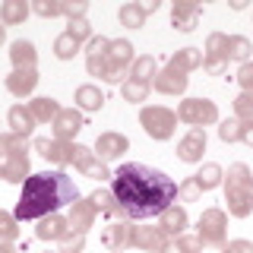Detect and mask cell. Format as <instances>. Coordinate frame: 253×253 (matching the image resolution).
Instances as JSON below:
<instances>
[{
  "mask_svg": "<svg viewBox=\"0 0 253 253\" xmlns=\"http://www.w3.org/2000/svg\"><path fill=\"white\" fill-rule=\"evenodd\" d=\"M73 101H76V108H79V111H89V114H92V111H101V108H105V101H108V98H105V92H101L98 85L85 83V85H79V89H76Z\"/></svg>",
  "mask_w": 253,
  "mask_h": 253,
  "instance_id": "obj_25",
  "label": "cell"
},
{
  "mask_svg": "<svg viewBox=\"0 0 253 253\" xmlns=\"http://www.w3.org/2000/svg\"><path fill=\"white\" fill-rule=\"evenodd\" d=\"M0 253H19V250H16L13 241H0Z\"/></svg>",
  "mask_w": 253,
  "mask_h": 253,
  "instance_id": "obj_49",
  "label": "cell"
},
{
  "mask_svg": "<svg viewBox=\"0 0 253 253\" xmlns=\"http://www.w3.org/2000/svg\"><path fill=\"white\" fill-rule=\"evenodd\" d=\"M79 200L76 184L70 174L63 171H38L29 174L22 184L19 203H16V221H32V218H44L54 215L63 206H73Z\"/></svg>",
  "mask_w": 253,
  "mask_h": 253,
  "instance_id": "obj_2",
  "label": "cell"
},
{
  "mask_svg": "<svg viewBox=\"0 0 253 253\" xmlns=\"http://www.w3.org/2000/svg\"><path fill=\"white\" fill-rule=\"evenodd\" d=\"M16 237H19V221L13 212L0 209V241H16Z\"/></svg>",
  "mask_w": 253,
  "mask_h": 253,
  "instance_id": "obj_38",
  "label": "cell"
},
{
  "mask_svg": "<svg viewBox=\"0 0 253 253\" xmlns=\"http://www.w3.org/2000/svg\"><path fill=\"white\" fill-rule=\"evenodd\" d=\"M177 196H180L184 203H200L203 190H200V184H196V177H187V180H180V184H177Z\"/></svg>",
  "mask_w": 253,
  "mask_h": 253,
  "instance_id": "obj_41",
  "label": "cell"
},
{
  "mask_svg": "<svg viewBox=\"0 0 253 253\" xmlns=\"http://www.w3.org/2000/svg\"><path fill=\"white\" fill-rule=\"evenodd\" d=\"M130 70H133L130 79H136V83H152V79L158 76V67H155V57H152V54H142V57H136Z\"/></svg>",
  "mask_w": 253,
  "mask_h": 253,
  "instance_id": "obj_32",
  "label": "cell"
},
{
  "mask_svg": "<svg viewBox=\"0 0 253 253\" xmlns=\"http://www.w3.org/2000/svg\"><path fill=\"white\" fill-rule=\"evenodd\" d=\"M234 121H241L244 126H253V95L241 92L234 98Z\"/></svg>",
  "mask_w": 253,
  "mask_h": 253,
  "instance_id": "obj_35",
  "label": "cell"
},
{
  "mask_svg": "<svg viewBox=\"0 0 253 253\" xmlns=\"http://www.w3.org/2000/svg\"><path fill=\"white\" fill-rule=\"evenodd\" d=\"M241 136H244V124L241 121H221L218 124V139L221 142H241Z\"/></svg>",
  "mask_w": 253,
  "mask_h": 253,
  "instance_id": "obj_37",
  "label": "cell"
},
{
  "mask_svg": "<svg viewBox=\"0 0 253 253\" xmlns=\"http://www.w3.org/2000/svg\"><path fill=\"white\" fill-rule=\"evenodd\" d=\"M35 146V152L44 158V162L57 165V168H67V165H73V152H76V142H63V139H35L32 142Z\"/></svg>",
  "mask_w": 253,
  "mask_h": 253,
  "instance_id": "obj_10",
  "label": "cell"
},
{
  "mask_svg": "<svg viewBox=\"0 0 253 253\" xmlns=\"http://www.w3.org/2000/svg\"><path fill=\"white\" fill-rule=\"evenodd\" d=\"M117 19H121V26H126V29H142L146 26V10H142V3H124L121 10H117Z\"/></svg>",
  "mask_w": 253,
  "mask_h": 253,
  "instance_id": "obj_31",
  "label": "cell"
},
{
  "mask_svg": "<svg viewBox=\"0 0 253 253\" xmlns=\"http://www.w3.org/2000/svg\"><path fill=\"white\" fill-rule=\"evenodd\" d=\"M70 234V225H67V215H44V218H38V228H35V237L38 241H54V244H60L63 237Z\"/></svg>",
  "mask_w": 253,
  "mask_h": 253,
  "instance_id": "obj_20",
  "label": "cell"
},
{
  "mask_svg": "<svg viewBox=\"0 0 253 253\" xmlns=\"http://www.w3.org/2000/svg\"><path fill=\"white\" fill-rule=\"evenodd\" d=\"M241 142L253 149V126H244V136H241Z\"/></svg>",
  "mask_w": 253,
  "mask_h": 253,
  "instance_id": "obj_48",
  "label": "cell"
},
{
  "mask_svg": "<svg viewBox=\"0 0 253 253\" xmlns=\"http://www.w3.org/2000/svg\"><path fill=\"white\" fill-rule=\"evenodd\" d=\"M158 253H184L180 250V244H177V237H168V241H165V247L158 250Z\"/></svg>",
  "mask_w": 253,
  "mask_h": 253,
  "instance_id": "obj_47",
  "label": "cell"
},
{
  "mask_svg": "<svg viewBox=\"0 0 253 253\" xmlns=\"http://www.w3.org/2000/svg\"><path fill=\"white\" fill-rule=\"evenodd\" d=\"M95 215H98V212H95V206L89 203V196H85V200H76L67 212L70 234H89V228L95 225Z\"/></svg>",
  "mask_w": 253,
  "mask_h": 253,
  "instance_id": "obj_16",
  "label": "cell"
},
{
  "mask_svg": "<svg viewBox=\"0 0 253 253\" xmlns=\"http://www.w3.org/2000/svg\"><path fill=\"white\" fill-rule=\"evenodd\" d=\"M29 136H19V133H0V180L6 184H26L29 177Z\"/></svg>",
  "mask_w": 253,
  "mask_h": 253,
  "instance_id": "obj_3",
  "label": "cell"
},
{
  "mask_svg": "<svg viewBox=\"0 0 253 253\" xmlns=\"http://www.w3.org/2000/svg\"><path fill=\"white\" fill-rule=\"evenodd\" d=\"M29 13H32V3H26V0H3L0 3V22L3 26H19V22H26Z\"/></svg>",
  "mask_w": 253,
  "mask_h": 253,
  "instance_id": "obj_26",
  "label": "cell"
},
{
  "mask_svg": "<svg viewBox=\"0 0 253 253\" xmlns=\"http://www.w3.org/2000/svg\"><path fill=\"white\" fill-rule=\"evenodd\" d=\"M29 114L35 117V124H51L54 117L60 114V105L54 98H44V95H42V98H32L29 101Z\"/></svg>",
  "mask_w": 253,
  "mask_h": 253,
  "instance_id": "obj_28",
  "label": "cell"
},
{
  "mask_svg": "<svg viewBox=\"0 0 253 253\" xmlns=\"http://www.w3.org/2000/svg\"><path fill=\"white\" fill-rule=\"evenodd\" d=\"M250 51H253L250 38H244V35H228V60L247 63V60H250Z\"/></svg>",
  "mask_w": 253,
  "mask_h": 253,
  "instance_id": "obj_34",
  "label": "cell"
},
{
  "mask_svg": "<svg viewBox=\"0 0 253 253\" xmlns=\"http://www.w3.org/2000/svg\"><path fill=\"white\" fill-rule=\"evenodd\" d=\"M237 83H241V89H244V92H250V95H253V60L241 63V70H237Z\"/></svg>",
  "mask_w": 253,
  "mask_h": 253,
  "instance_id": "obj_44",
  "label": "cell"
},
{
  "mask_svg": "<svg viewBox=\"0 0 253 253\" xmlns=\"http://www.w3.org/2000/svg\"><path fill=\"white\" fill-rule=\"evenodd\" d=\"M79 47H83V44H79L76 38H70L67 32H60L57 42H54V57H57V60H73Z\"/></svg>",
  "mask_w": 253,
  "mask_h": 253,
  "instance_id": "obj_36",
  "label": "cell"
},
{
  "mask_svg": "<svg viewBox=\"0 0 253 253\" xmlns=\"http://www.w3.org/2000/svg\"><path fill=\"white\" fill-rule=\"evenodd\" d=\"M228 67V35L225 32H212L206 38V51H203V70L209 76H221Z\"/></svg>",
  "mask_w": 253,
  "mask_h": 253,
  "instance_id": "obj_9",
  "label": "cell"
},
{
  "mask_svg": "<svg viewBox=\"0 0 253 253\" xmlns=\"http://www.w3.org/2000/svg\"><path fill=\"white\" fill-rule=\"evenodd\" d=\"M168 67L180 70V73H190V70L203 67V51H200V47H180L177 54L168 57Z\"/></svg>",
  "mask_w": 253,
  "mask_h": 253,
  "instance_id": "obj_27",
  "label": "cell"
},
{
  "mask_svg": "<svg viewBox=\"0 0 253 253\" xmlns=\"http://www.w3.org/2000/svg\"><path fill=\"white\" fill-rule=\"evenodd\" d=\"M221 253H253V244L250 241H228Z\"/></svg>",
  "mask_w": 253,
  "mask_h": 253,
  "instance_id": "obj_46",
  "label": "cell"
},
{
  "mask_svg": "<svg viewBox=\"0 0 253 253\" xmlns=\"http://www.w3.org/2000/svg\"><path fill=\"white\" fill-rule=\"evenodd\" d=\"M73 165L83 177H92V180H108L111 177L108 165L95 155V149H85V146H79V142H76V152H73Z\"/></svg>",
  "mask_w": 253,
  "mask_h": 253,
  "instance_id": "obj_11",
  "label": "cell"
},
{
  "mask_svg": "<svg viewBox=\"0 0 253 253\" xmlns=\"http://www.w3.org/2000/svg\"><path fill=\"white\" fill-rule=\"evenodd\" d=\"M142 10H146V16L155 13V10H158V0H146V3H142Z\"/></svg>",
  "mask_w": 253,
  "mask_h": 253,
  "instance_id": "obj_50",
  "label": "cell"
},
{
  "mask_svg": "<svg viewBox=\"0 0 253 253\" xmlns=\"http://www.w3.org/2000/svg\"><path fill=\"white\" fill-rule=\"evenodd\" d=\"M139 126H142V133H146V136L165 142V139L174 136V126H177V111L162 108V105L142 108L139 111Z\"/></svg>",
  "mask_w": 253,
  "mask_h": 253,
  "instance_id": "obj_5",
  "label": "cell"
},
{
  "mask_svg": "<svg viewBox=\"0 0 253 253\" xmlns=\"http://www.w3.org/2000/svg\"><path fill=\"white\" fill-rule=\"evenodd\" d=\"M6 42V29H3V22H0V44Z\"/></svg>",
  "mask_w": 253,
  "mask_h": 253,
  "instance_id": "obj_51",
  "label": "cell"
},
{
  "mask_svg": "<svg viewBox=\"0 0 253 253\" xmlns=\"http://www.w3.org/2000/svg\"><path fill=\"white\" fill-rule=\"evenodd\" d=\"M111 190L121 203L124 215L133 221L162 215L177 200V184L165 171L149 168L142 162H126L111 174Z\"/></svg>",
  "mask_w": 253,
  "mask_h": 253,
  "instance_id": "obj_1",
  "label": "cell"
},
{
  "mask_svg": "<svg viewBox=\"0 0 253 253\" xmlns=\"http://www.w3.org/2000/svg\"><path fill=\"white\" fill-rule=\"evenodd\" d=\"M149 89H152L149 83L126 79V83H121V98L126 101V105H136V101H146V98H149Z\"/></svg>",
  "mask_w": 253,
  "mask_h": 253,
  "instance_id": "obj_33",
  "label": "cell"
},
{
  "mask_svg": "<svg viewBox=\"0 0 253 253\" xmlns=\"http://www.w3.org/2000/svg\"><path fill=\"white\" fill-rule=\"evenodd\" d=\"M10 63H13V70H35V63H38L35 44L26 42V38H16L10 44Z\"/></svg>",
  "mask_w": 253,
  "mask_h": 253,
  "instance_id": "obj_24",
  "label": "cell"
},
{
  "mask_svg": "<svg viewBox=\"0 0 253 253\" xmlns=\"http://www.w3.org/2000/svg\"><path fill=\"white\" fill-rule=\"evenodd\" d=\"M32 13L44 16V19H57V16H63L60 0H35V3H32Z\"/></svg>",
  "mask_w": 253,
  "mask_h": 253,
  "instance_id": "obj_42",
  "label": "cell"
},
{
  "mask_svg": "<svg viewBox=\"0 0 253 253\" xmlns=\"http://www.w3.org/2000/svg\"><path fill=\"white\" fill-rule=\"evenodd\" d=\"M187 221H190V218H187V209H184V206H174V203H171L168 209L158 215V228H162L168 237H177V234H187V231H184Z\"/></svg>",
  "mask_w": 253,
  "mask_h": 253,
  "instance_id": "obj_23",
  "label": "cell"
},
{
  "mask_svg": "<svg viewBox=\"0 0 253 253\" xmlns=\"http://www.w3.org/2000/svg\"><path fill=\"white\" fill-rule=\"evenodd\" d=\"M203 152H206V130L203 126H190V133L177 142V158L187 165H196L203 162Z\"/></svg>",
  "mask_w": 253,
  "mask_h": 253,
  "instance_id": "obj_17",
  "label": "cell"
},
{
  "mask_svg": "<svg viewBox=\"0 0 253 253\" xmlns=\"http://www.w3.org/2000/svg\"><path fill=\"white\" fill-rule=\"evenodd\" d=\"M89 203L95 206V212H105V215H111V218L126 221V215H124V209H121V203H117V196H114V190H111V187L92 190V193H89Z\"/></svg>",
  "mask_w": 253,
  "mask_h": 253,
  "instance_id": "obj_22",
  "label": "cell"
},
{
  "mask_svg": "<svg viewBox=\"0 0 253 253\" xmlns=\"http://www.w3.org/2000/svg\"><path fill=\"white\" fill-rule=\"evenodd\" d=\"M200 16H203V3H196V0H174L171 3V29L193 32L200 26Z\"/></svg>",
  "mask_w": 253,
  "mask_h": 253,
  "instance_id": "obj_12",
  "label": "cell"
},
{
  "mask_svg": "<svg viewBox=\"0 0 253 253\" xmlns=\"http://www.w3.org/2000/svg\"><path fill=\"white\" fill-rule=\"evenodd\" d=\"M6 124H10L13 133H19V136H29V133L35 130V117L29 114L26 105H13L10 114H6Z\"/></svg>",
  "mask_w": 253,
  "mask_h": 253,
  "instance_id": "obj_29",
  "label": "cell"
},
{
  "mask_svg": "<svg viewBox=\"0 0 253 253\" xmlns=\"http://www.w3.org/2000/svg\"><path fill=\"white\" fill-rule=\"evenodd\" d=\"M187 85H190V76L180 73V70H174V67L158 70V76L152 79V89L162 92V95H184Z\"/></svg>",
  "mask_w": 253,
  "mask_h": 253,
  "instance_id": "obj_18",
  "label": "cell"
},
{
  "mask_svg": "<svg viewBox=\"0 0 253 253\" xmlns=\"http://www.w3.org/2000/svg\"><path fill=\"white\" fill-rule=\"evenodd\" d=\"M193 177H196V184H200L203 193H209V190H215L221 180H225V171H221V165H215V162H206Z\"/></svg>",
  "mask_w": 253,
  "mask_h": 253,
  "instance_id": "obj_30",
  "label": "cell"
},
{
  "mask_svg": "<svg viewBox=\"0 0 253 253\" xmlns=\"http://www.w3.org/2000/svg\"><path fill=\"white\" fill-rule=\"evenodd\" d=\"M126 149H130V139L124 136V133H114V130H108V133H98V139H95V155L101 158V162H117Z\"/></svg>",
  "mask_w": 253,
  "mask_h": 253,
  "instance_id": "obj_15",
  "label": "cell"
},
{
  "mask_svg": "<svg viewBox=\"0 0 253 253\" xmlns=\"http://www.w3.org/2000/svg\"><path fill=\"white\" fill-rule=\"evenodd\" d=\"M83 111L79 108H60V114L51 121V133L54 139H63V142H73L76 133L83 130Z\"/></svg>",
  "mask_w": 253,
  "mask_h": 253,
  "instance_id": "obj_13",
  "label": "cell"
},
{
  "mask_svg": "<svg viewBox=\"0 0 253 253\" xmlns=\"http://www.w3.org/2000/svg\"><path fill=\"white\" fill-rule=\"evenodd\" d=\"M177 244H180L184 253H203V241L193 237V234H177Z\"/></svg>",
  "mask_w": 253,
  "mask_h": 253,
  "instance_id": "obj_45",
  "label": "cell"
},
{
  "mask_svg": "<svg viewBox=\"0 0 253 253\" xmlns=\"http://www.w3.org/2000/svg\"><path fill=\"white\" fill-rule=\"evenodd\" d=\"M3 85H6L10 95H16V98H26V95H32L35 85H38V70H13V73L3 79Z\"/></svg>",
  "mask_w": 253,
  "mask_h": 253,
  "instance_id": "obj_21",
  "label": "cell"
},
{
  "mask_svg": "<svg viewBox=\"0 0 253 253\" xmlns=\"http://www.w3.org/2000/svg\"><path fill=\"white\" fill-rule=\"evenodd\" d=\"M60 10L67 19H85L89 13V0H60Z\"/></svg>",
  "mask_w": 253,
  "mask_h": 253,
  "instance_id": "obj_40",
  "label": "cell"
},
{
  "mask_svg": "<svg viewBox=\"0 0 253 253\" xmlns=\"http://www.w3.org/2000/svg\"><path fill=\"white\" fill-rule=\"evenodd\" d=\"M225 203L234 218H247L253 212V171L244 162H234L225 174Z\"/></svg>",
  "mask_w": 253,
  "mask_h": 253,
  "instance_id": "obj_4",
  "label": "cell"
},
{
  "mask_svg": "<svg viewBox=\"0 0 253 253\" xmlns=\"http://www.w3.org/2000/svg\"><path fill=\"white\" fill-rule=\"evenodd\" d=\"M196 237L203 241V247H225L228 237V212L212 206V209H203L200 221H196Z\"/></svg>",
  "mask_w": 253,
  "mask_h": 253,
  "instance_id": "obj_6",
  "label": "cell"
},
{
  "mask_svg": "<svg viewBox=\"0 0 253 253\" xmlns=\"http://www.w3.org/2000/svg\"><path fill=\"white\" fill-rule=\"evenodd\" d=\"M101 247L108 253H124L133 247V225L130 221H111L108 228H101Z\"/></svg>",
  "mask_w": 253,
  "mask_h": 253,
  "instance_id": "obj_14",
  "label": "cell"
},
{
  "mask_svg": "<svg viewBox=\"0 0 253 253\" xmlns=\"http://www.w3.org/2000/svg\"><path fill=\"white\" fill-rule=\"evenodd\" d=\"M136 47H133L126 38H111L108 51H105V60H108V85H121L124 83V73L126 67H133L136 60Z\"/></svg>",
  "mask_w": 253,
  "mask_h": 253,
  "instance_id": "obj_7",
  "label": "cell"
},
{
  "mask_svg": "<svg viewBox=\"0 0 253 253\" xmlns=\"http://www.w3.org/2000/svg\"><path fill=\"white\" fill-rule=\"evenodd\" d=\"M177 121H184L190 126H209V124H218V108L209 98H184L177 105Z\"/></svg>",
  "mask_w": 253,
  "mask_h": 253,
  "instance_id": "obj_8",
  "label": "cell"
},
{
  "mask_svg": "<svg viewBox=\"0 0 253 253\" xmlns=\"http://www.w3.org/2000/svg\"><path fill=\"white\" fill-rule=\"evenodd\" d=\"M168 241V234L162 228H152V225H133V247L136 250H149V253H158Z\"/></svg>",
  "mask_w": 253,
  "mask_h": 253,
  "instance_id": "obj_19",
  "label": "cell"
},
{
  "mask_svg": "<svg viewBox=\"0 0 253 253\" xmlns=\"http://www.w3.org/2000/svg\"><path fill=\"white\" fill-rule=\"evenodd\" d=\"M83 250H85V234H67L57 247V253H83Z\"/></svg>",
  "mask_w": 253,
  "mask_h": 253,
  "instance_id": "obj_43",
  "label": "cell"
},
{
  "mask_svg": "<svg viewBox=\"0 0 253 253\" xmlns=\"http://www.w3.org/2000/svg\"><path fill=\"white\" fill-rule=\"evenodd\" d=\"M67 35L76 38L79 44H83V42H92V26H89V19H70V22H67Z\"/></svg>",
  "mask_w": 253,
  "mask_h": 253,
  "instance_id": "obj_39",
  "label": "cell"
}]
</instances>
